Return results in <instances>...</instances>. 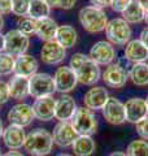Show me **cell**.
Listing matches in <instances>:
<instances>
[{"mask_svg": "<svg viewBox=\"0 0 148 156\" xmlns=\"http://www.w3.org/2000/svg\"><path fill=\"white\" fill-rule=\"evenodd\" d=\"M69 66L74 70L78 80V83L86 86H95L96 82L101 78V70L92 58L82 52L72 55Z\"/></svg>", "mask_w": 148, "mask_h": 156, "instance_id": "6da1fadb", "label": "cell"}, {"mask_svg": "<svg viewBox=\"0 0 148 156\" xmlns=\"http://www.w3.org/2000/svg\"><path fill=\"white\" fill-rule=\"evenodd\" d=\"M53 147L52 133L46 129H34L26 134L23 148L31 156H47L51 154Z\"/></svg>", "mask_w": 148, "mask_h": 156, "instance_id": "7a4b0ae2", "label": "cell"}, {"mask_svg": "<svg viewBox=\"0 0 148 156\" xmlns=\"http://www.w3.org/2000/svg\"><path fill=\"white\" fill-rule=\"evenodd\" d=\"M78 20H79L81 26L83 30H86L90 34H97L105 30L108 23V16L104 9L87 5L79 9L78 12Z\"/></svg>", "mask_w": 148, "mask_h": 156, "instance_id": "3957f363", "label": "cell"}, {"mask_svg": "<svg viewBox=\"0 0 148 156\" xmlns=\"http://www.w3.org/2000/svg\"><path fill=\"white\" fill-rule=\"evenodd\" d=\"M104 31L107 35V41L112 43L113 46H126L131 41V26L122 17L109 20Z\"/></svg>", "mask_w": 148, "mask_h": 156, "instance_id": "277c9868", "label": "cell"}, {"mask_svg": "<svg viewBox=\"0 0 148 156\" xmlns=\"http://www.w3.org/2000/svg\"><path fill=\"white\" fill-rule=\"evenodd\" d=\"M73 129L78 135H92L97 131V119L92 111L79 107L70 120Z\"/></svg>", "mask_w": 148, "mask_h": 156, "instance_id": "5b68a950", "label": "cell"}, {"mask_svg": "<svg viewBox=\"0 0 148 156\" xmlns=\"http://www.w3.org/2000/svg\"><path fill=\"white\" fill-rule=\"evenodd\" d=\"M56 92L55 83H53V77L48 73H37L33 77L29 78V94L30 96L43 98L51 96Z\"/></svg>", "mask_w": 148, "mask_h": 156, "instance_id": "8992f818", "label": "cell"}, {"mask_svg": "<svg viewBox=\"0 0 148 156\" xmlns=\"http://www.w3.org/2000/svg\"><path fill=\"white\" fill-rule=\"evenodd\" d=\"M4 39H5L4 52L14 57L26 53L30 47V38L22 34L18 29H12V30L7 31V34H4Z\"/></svg>", "mask_w": 148, "mask_h": 156, "instance_id": "52a82bcc", "label": "cell"}, {"mask_svg": "<svg viewBox=\"0 0 148 156\" xmlns=\"http://www.w3.org/2000/svg\"><path fill=\"white\" fill-rule=\"evenodd\" d=\"M101 80L111 89H121L129 81V70L120 62H112L101 73Z\"/></svg>", "mask_w": 148, "mask_h": 156, "instance_id": "ba28073f", "label": "cell"}, {"mask_svg": "<svg viewBox=\"0 0 148 156\" xmlns=\"http://www.w3.org/2000/svg\"><path fill=\"white\" fill-rule=\"evenodd\" d=\"M88 56L99 66H108L112 62H115L117 57V51L115 46L108 41H99L92 44L90 52H88Z\"/></svg>", "mask_w": 148, "mask_h": 156, "instance_id": "9c48e42d", "label": "cell"}, {"mask_svg": "<svg viewBox=\"0 0 148 156\" xmlns=\"http://www.w3.org/2000/svg\"><path fill=\"white\" fill-rule=\"evenodd\" d=\"M53 83H55L56 91L64 95L76 89L78 80L76 73L70 66L61 65L57 68L55 74H53Z\"/></svg>", "mask_w": 148, "mask_h": 156, "instance_id": "30bf717a", "label": "cell"}, {"mask_svg": "<svg viewBox=\"0 0 148 156\" xmlns=\"http://www.w3.org/2000/svg\"><path fill=\"white\" fill-rule=\"evenodd\" d=\"M101 115L111 125H122L123 122H126L125 104L115 96H109V99L107 100L101 109Z\"/></svg>", "mask_w": 148, "mask_h": 156, "instance_id": "8fae6325", "label": "cell"}, {"mask_svg": "<svg viewBox=\"0 0 148 156\" xmlns=\"http://www.w3.org/2000/svg\"><path fill=\"white\" fill-rule=\"evenodd\" d=\"M7 119L9 121V124L17 125L21 128H26V126L31 125V122L35 119L33 111V105L27 103H18L14 104L11 109H9Z\"/></svg>", "mask_w": 148, "mask_h": 156, "instance_id": "7c38bea8", "label": "cell"}, {"mask_svg": "<svg viewBox=\"0 0 148 156\" xmlns=\"http://www.w3.org/2000/svg\"><path fill=\"white\" fill-rule=\"evenodd\" d=\"M77 136L78 134L73 129L70 121H58L52 131L53 143L61 148L72 147V144Z\"/></svg>", "mask_w": 148, "mask_h": 156, "instance_id": "4fadbf2b", "label": "cell"}, {"mask_svg": "<svg viewBox=\"0 0 148 156\" xmlns=\"http://www.w3.org/2000/svg\"><path fill=\"white\" fill-rule=\"evenodd\" d=\"M66 50L61 47L56 41L44 42L41 50V58L47 65H58L65 60Z\"/></svg>", "mask_w": 148, "mask_h": 156, "instance_id": "5bb4252c", "label": "cell"}, {"mask_svg": "<svg viewBox=\"0 0 148 156\" xmlns=\"http://www.w3.org/2000/svg\"><path fill=\"white\" fill-rule=\"evenodd\" d=\"M108 99H109V94L105 87L92 86L83 96V105L92 112L101 111Z\"/></svg>", "mask_w": 148, "mask_h": 156, "instance_id": "9a60e30c", "label": "cell"}, {"mask_svg": "<svg viewBox=\"0 0 148 156\" xmlns=\"http://www.w3.org/2000/svg\"><path fill=\"white\" fill-rule=\"evenodd\" d=\"M56 99L51 96H43L35 99L33 104V111L35 119L39 121H51L55 119Z\"/></svg>", "mask_w": 148, "mask_h": 156, "instance_id": "2e32d148", "label": "cell"}, {"mask_svg": "<svg viewBox=\"0 0 148 156\" xmlns=\"http://www.w3.org/2000/svg\"><path fill=\"white\" fill-rule=\"evenodd\" d=\"M126 121L130 124H136L148 116V108L146 100L142 98H131L125 103Z\"/></svg>", "mask_w": 148, "mask_h": 156, "instance_id": "e0dca14e", "label": "cell"}, {"mask_svg": "<svg viewBox=\"0 0 148 156\" xmlns=\"http://www.w3.org/2000/svg\"><path fill=\"white\" fill-rule=\"evenodd\" d=\"M77 109L78 107L74 98L68 94H64L58 99H56L55 119L58 121H70Z\"/></svg>", "mask_w": 148, "mask_h": 156, "instance_id": "ac0fdd59", "label": "cell"}, {"mask_svg": "<svg viewBox=\"0 0 148 156\" xmlns=\"http://www.w3.org/2000/svg\"><path fill=\"white\" fill-rule=\"evenodd\" d=\"M25 139H26V133L21 126L9 124L7 128H4L3 140L9 150H19L23 147Z\"/></svg>", "mask_w": 148, "mask_h": 156, "instance_id": "d6986e66", "label": "cell"}, {"mask_svg": "<svg viewBox=\"0 0 148 156\" xmlns=\"http://www.w3.org/2000/svg\"><path fill=\"white\" fill-rule=\"evenodd\" d=\"M38 68H39V62L37 58L33 55L23 53V55L16 57V65H14L13 74L30 78L38 73Z\"/></svg>", "mask_w": 148, "mask_h": 156, "instance_id": "ffe728a7", "label": "cell"}, {"mask_svg": "<svg viewBox=\"0 0 148 156\" xmlns=\"http://www.w3.org/2000/svg\"><path fill=\"white\" fill-rule=\"evenodd\" d=\"M125 57L127 61L132 64L138 62H146L148 60V48L143 44L139 39H131L125 46Z\"/></svg>", "mask_w": 148, "mask_h": 156, "instance_id": "44dd1931", "label": "cell"}, {"mask_svg": "<svg viewBox=\"0 0 148 156\" xmlns=\"http://www.w3.org/2000/svg\"><path fill=\"white\" fill-rule=\"evenodd\" d=\"M55 41L65 50L73 48L78 42V33L72 25H61L57 27Z\"/></svg>", "mask_w": 148, "mask_h": 156, "instance_id": "7402d4cb", "label": "cell"}, {"mask_svg": "<svg viewBox=\"0 0 148 156\" xmlns=\"http://www.w3.org/2000/svg\"><path fill=\"white\" fill-rule=\"evenodd\" d=\"M57 22L52 17H46L37 21V33L35 35L42 39L43 42L55 41L56 31H57Z\"/></svg>", "mask_w": 148, "mask_h": 156, "instance_id": "603a6c76", "label": "cell"}, {"mask_svg": "<svg viewBox=\"0 0 148 156\" xmlns=\"http://www.w3.org/2000/svg\"><path fill=\"white\" fill-rule=\"evenodd\" d=\"M9 85V92L11 98L14 100H23L30 95L29 94V78L16 76L14 74L11 81L8 82Z\"/></svg>", "mask_w": 148, "mask_h": 156, "instance_id": "cb8c5ba5", "label": "cell"}, {"mask_svg": "<svg viewBox=\"0 0 148 156\" xmlns=\"http://www.w3.org/2000/svg\"><path fill=\"white\" fill-rule=\"evenodd\" d=\"M72 148L76 156H91L96 150V143L91 135H78Z\"/></svg>", "mask_w": 148, "mask_h": 156, "instance_id": "d4e9b609", "label": "cell"}, {"mask_svg": "<svg viewBox=\"0 0 148 156\" xmlns=\"http://www.w3.org/2000/svg\"><path fill=\"white\" fill-rule=\"evenodd\" d=\"M129 80L135 86H147L148 85V64L147 62H138L132 64L129 70Z\"/></svg>", "mask_w": 148, "mask_h": 156, "instance_id": "484cf974", "label": "cell"}, {"mask_svg": "<svg viewBox=\"0 0 148 156\" xmlns=\"http://www.w3.org/2000/svg\"><path fill=\"white\" fill-rule=\"evenodd\" d=\"M144 17L146 11L142 8L138 0H132L131 4L122 13V18L127 23H140L142 21H144Z\"/></svg>", "mask_w": 148, "mask_h": 156, "instance_id": "4316f807", "label": "cell"}, {"mask_svg": "<svg viewBox=\"0 0 148 156\" xmlns=\"http://www.w3.org/2000/svg\"><path fill=\"white\" fill-rule=\"evenodd\" d=\"M51 7L44 2V0H30L29 4V11H27V17L33 20H42L49 17L51 14Z\"/></svg>", "mask_w": 148, "mask_h": 156, "instance_id": "83f0119b", "label": "cell"}, {"mask_svg": "<svg viewBox=\"0 0 148 156\" xmlns=\"http://www.w3.org/2000/svg\"><path fill=\"white\" fill-rule=\"evenodd\" d=\"M125 154L126 156H148V142L144 139L131 140Z\"/></svg>", "mask_w": 148, "mask_h": 156, "instance_id": "f1b7e54d", "label": "cell"}, {"mask_svg": "<svg viewBox=\"0 0 148 156\" xmlns=\"http://www.w3.org/2000/svg\"><path fill=\"white\" fill-rule=\"evenodd\" d=\"M16 57L7 52H0V76H11L14 73Z\"/></svg>", "mask_w": 148, "mask_h": 156, "instance_id": "f546056e", "label": "cell"}, {"mask_svg": "<svg viewBox=\"0 0 148 156\" xmlns=\"http://www.w3.org/2000/svg\"><path fill=\"white\" fill-rule=\"evenodd\" d=\"M18 30L22 34H25L26 37H31L35 35L37 33V20H33L30 17H21L18 21Z\"/></svg>", "mask_w": 148, "mask_h": 156, "instance_id": "4dcf8cb0", "label": "cell"}, {"mask_svg": "<svg viewBox=\"0 0 148 156\" xmlns=\"http://www.w3.org/2000/svg\"><path fill=\"white\" fill-rule=\"evenodd\" d=\"M29 4L30 0H12V13L14 16L26 17L29 11Z\"/></svg>", "mask_w": 148, "mask_h": 156, "instance_id": "1f68e13d", "label": "cell"}, {"mask_svg": "<svg viewBox=\"0 0 148 156\" xmlns=\"http://www.w3.org/2000/svg\"><path fill=\"white\" fill-rule=\"evenodd\" d=\"M51 8H58L64 9V11H69V9L74 8L77 0H44Z\"/></svg>", "mask_w": 148, "mask_h": 156, "instance_id": "d6a6232c", "label": "cell"}, {"mask_svg": "<svg viewBox=\"0 0 148 156\" xmlns=\"http://www.w3.org/2000/svg\"><path fill=\"white\" fill-rule=\"evenodd\" d=\"M135 130L138 135L140 136V139L148 140V116L135 124Z\"/></svg>", "mask_w": 148, "mask_h": 156, "instance_id": "836d02e7", "label": "cell"}, {"mask_svg": "<svg viewBox=\"0 0 148 156\" xmlns=\"http://www.w3.org/2000/svg\"><path fill=\"white\" fill-rule=\"evenodd\" d=\"M132 0H112V4H111V8L113 12L116 13H123V11L127 8L131 4Z\"/></svg>", "mask_w": 148, "mask_h": 156, "instance_id": "e575fe53", "label": "cell"}, {"mask_svg": "<svg viewBox=\"0 0 148 156\" xmlns=\"http://www.w3.org/2000/svg\"><path fill=\"white\" fill-rule=\"evenodd\" d=\"M9 99H11V92L8 82L0 80V104H5Z\"/></svg>", "mask_w": 148, "mask_h": 156, "instance_id": "d590c367", "label": "cell"}, {"mask_svg": "<svg viewBox=\"0 0 148 156\" xmlns=\"http://www.w3.org/2000/svg\"><path fill=\"white\" fill-rule=\"evenodd\" d=\"M12 13V0H0V14Z\"/></svg>", "mask_w": 148, "mask_h": 156, "instance_id": "8d00e7d4", "label": "cell"}, {"mask_svg": "<svg viewBox=\"0 0 148 156\" xmlns=\"http://www.w3.org/2000/svg\"><path fill=\"white\" fill-rule=\"evenodd\" d=\"M88 2H90L91 5L101 8V9H104L107 7H111V4H112V0H88Z\"/></svg>", "mask_w": 148, "mask_h": 156, "instance_id": "74e56055", "label": "cell"}, {"mask_svg": "<svg viewBox=\"0 0 148 156\" xmlns=\"http://www.w3.org/2000/svg\"><path fill=\"white\" fill-rule=\"evenodd\" d=\"M139 41L148 48V26L144 27V29H142V31L139 34Z\"/></svg>", "mask_w": 148, "mask_h": 156, "instance_id": "f35d334b", "label": "cell"}, {"mask_svg": "<svg viewBox=\"0 0 148 156\" xmlns=\"http://www.w3.org/2000/svg\"><path fill=\"white\" fill-rule=\"evenodd\" d=\"M3 156H23V155H22V152H19L17 150H11V151H8L7 154H4Z\"/></svg>", "mask_w": 148, "mask_h": 156, "instance_id": "ab89813d", "label": "cell"}, {"mask_svg": "<svg viewBox=\"0 0 148 156\" xmlns=\"http://www.w3.org/2000/svg\"><path fill=\"white\" fill-rule=\"evenodd\" d=\"M4 47H5V39H4V34L0 33V52H4Z\"/></svg>", "mask_w": 148, "mask_h": 156, "instance_id": "60d3db41", "label": "cell"}, {"mask_svg": "<svg viewBox=\"0 0 148 156\" xmlns=\"http://www.w3.org/2000/svg\"><path fill=\"white\" fill-rule=\"evenodd\" d=\"M139 2V4L142 5V8L146 11V13L148 12V0H138Z\"/></svg>", "mask_w": 148, "mask_h": 156, "instance_id": "b9f144b4", "label": "cell"}, {"mask_svg": "<svg viewBox=\"0 0 148 156\" xmlns=\"http://www.w3.org/2000/svg\"><path fill=\"white\" fill-rule=\"evenodd\" d=\"M108 156H126V154L122 152V151H116V152H112V154H109Z\"/></svg>", "mask_w": 148, "mask_h": 156, "instance_id": "7bdbcfd3", "label": "cell"}, {"mask_svg": "<svg viewBox=\"0 0 148 156\" xmlns=\"http://www.w3.org/2000/svg\"><path fill=\"white\" fill-rule=\"evenodd\" d=\"M3 131H4V124H3L2 119H0V138L3 136Z\"/></svg>", "mask_w": 148, "mask_h": 156, "instance_id": "ee69618b", "label": "cell"}, {"mask_svg": "<svg viewBox=\"0 0 148 156\" xmlns=\"http://www.w3.org/2000/svg\"><path fill=\"white\" fill-rule=\"evenodd\" d=\"M3 27H4V18H3L2 14H0V33H2Z\"/></svg>", "mask_w": 148, "mask_h": 156, "instance_id": "f6af8a7d", "label": "cell"}, {"mask_svg": "<svg viewBox=\"0 0 148 156\" xmlns=\"http://www.w3.org/2000/svg\"><path fill=\"white\" fill-rule=\"evenodd\" d=\"M144 21H146V23H147V26H148V12L146 13V17H144Z\"/></svg>", "mask_w": 148, "mask_h": 156, "instance_id": "bcb514c9", "label": "cell"}, {"mask_svg": "<svg viewBox=\"0 0 148 156\" xmlns=\"http://www.w3.org/2000/svg\"><path fill=\"white\" fill-rule=\"evenodd\" d=\"M57 156H74V155H70V154H60V155H57Z\"/></svg>", "mask_w": 148, "mask_h": 156, "instance_id": "7dc6e473", "label": "cell"}, {"mask_svg": "<svg viewBox=\"0 0 148 156\" xmlns=\"http://www.w3.org/2000/svg\"><path fill=\"white\" fill-rule=\"evenodd\" d=\"M144 100H146V104H147V108H148V95H147V98H146Z\"/></svg>", "mask_w": 148, "mask_h": 156, "instance_id": "c3c4849f", "label": "cell"}, {"mask_svg": "<svg viewBox=\"0 0 148 156\" xmlns=\"http://www.w3.org/2000/svg\"><path fill=\"white\" fill-rule=\"evenodd\" d=\"M0 156H3V155H2V151H0Z\"/></svg>", "mask_w": 148, "mask_h": 156, "instance_id": "681fc988", "label": "cell"}, {"mask_svg": "<svg viewBox=\"0 0 148 156\" xmlns=\"http://www.w3.org/2000/svg\"><path fill=\"white\" fill-rule=\"evenodd\" d=\"M147 64H148V62H147Z\"/></svg>", "mask_w": 148, "mask_h": 156, "instance_id": "f907efd6", "label": "cell"}]
</instances>
